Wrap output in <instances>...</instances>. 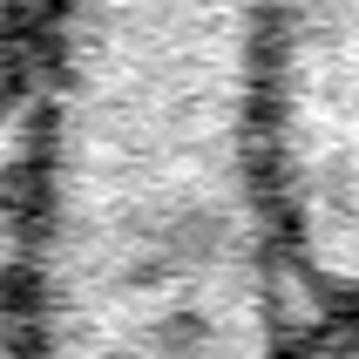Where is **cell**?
Returning a JSON list of instances; mask_svg holds the SVG:
<instances>
[{
    "mask_svg": "<svg viewBox=\"0 0 359 359\" xmlns=\"http://www.w3.org/2000/svg\"><path fill=\"white\" fill-rule=\"evenodd\" d=\"M244 122L278 264L359 312V0H251Z\"/></svg>",
    "mask_w": 359,
    "mask_h": 359,
    "instance_id": "1",
    "label": "cell"
},
{
    "mask_svg": "<svg viewBox=\"0 0 359 359\" xmlns=\"http://www.w3.org/2000/svg\"><path fill=\"white\" fill-rule=\"evenodd\" d=\"M48 14H55V0H0V81L14 75V61L34 48Z\"/></svg>",
    "mask_w": 359,
    "mask_h": 359,
    "instance_id": "2",
    "label": "cell"
}]
</instances>
